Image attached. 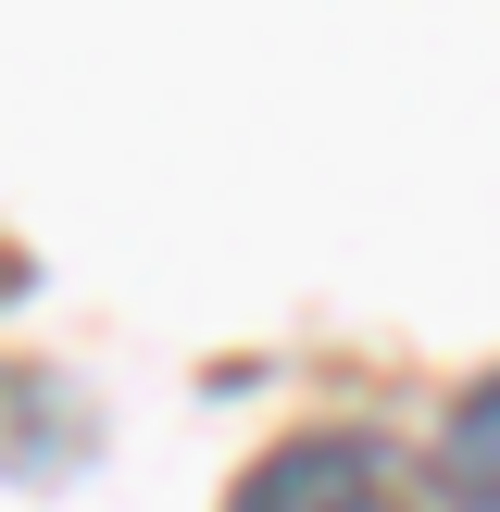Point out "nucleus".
Listing matches in <instances>:
<instances>
[{
  "instance_id": "nucleus-2",
  "label": "nucleus",
  "mask_w": 500,
  "mask_h": 512,
  "mask_svg": "<svg viewBox=\"0 0 500 512\" xmlns=\"http://www.w3.org/2000/svg\"><path fill=\"white\" fill-rule=\"evenodd\" d=\"M438 475H450V500H463V512H500V375H488V388H463Z\"/></svg>"
},
{
  "instance_id": "nucleus-1",
  "label": "nucleus",
  "mask_w": 500,
  "mask_h": 512,
  "mask_svg": "<svg viewBox=\"0 0 500 512\" xmlns=\"http://www.w3.org/2000/svg\"><path fill=\"white\" fill-rule=\"evenodd\" d=\"M225 512H463L438 463H413L400 438H363V425H300L263 463L238 475Z\"/></svg>"
}]
</instances>
